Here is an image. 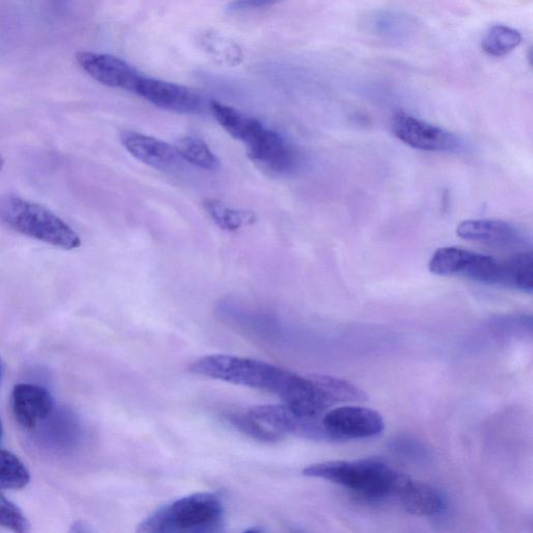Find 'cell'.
I'll list each match as a JSON object with an SVG mask.
<instances>
[{"label":"cell","instance_id":"6da1fadb","mask_svg":"<svg viewBox=\"0 0 533 533\" xmlns=\"http://www.w3.org/2000/svg\"><path fill=\"white\" fill-rule=\"evenodd\" d=\"M189 369L193 374L276 395L302 415L321 417L332 406L314 378L259 360L212 354L193 362Z\"/></svg>","mask_w":533,"mask_h":533},{"label":"cell","instance_id":"7a4b0ae2","mask_svg":"<svg viewBox=\"0 0 533 533\" xmlns=\"http://www.w3.org/2000/svg\"><path fill=\"white\" fill-rule=\"evenodd\" d=\"M303 475L333 482L371 501L391 499L399 472L380 459L314 464Z\"/></svg>","mask_w":533,"mask_h":533},{"label":"cell","instance_id":"3957f363","mask_svg":"<svg viewBox=\"0 0 533 533\" xmlns=\"http://www.w3.org/2000/svg\"><path fill=\"white\" fill-rule=\"evenodd\" d=\"M224 510L218 496L197 493L175 500L146 518L139 532L214 533L221 530Z\"/></svg>","mask_w":533,"mask_h":533},{"label":"cell","instance_id":"277c9868","mask_svg":"<svg viewBox=\"0 0 533 533\" xmlns=\"http://www.w3.org/2000/svg\"><path fill=\"white\" fill-rule=\"evenodd\" d=\"M0 222L21 235L64 250L82 245L81 237L61 218L37 203L18 197L0 198Z\"/></svg>","mask_w":533,"mask_h":533},{"label":"cell","instance_id":"5b68a950","mask_svg":"<svg viewBox=\"0 0 533 533\" xmlns=\"http://www.w3.org/2000/svg\"><path fill=\"white\" fill-rule=\"evenodd\" d=\"M428 268L439 276H460L493 286L503 287L504 284L503 261L458 247L438 249Z\"/></svg>","mask_w":533,"mask_h":533},{"label":"cell","instance_id":"8992f818","mask_svg":"<svg viewBox=\"0 0 533 533\" xmlns=\"http://www.w3.org/2000/svg\"><path fill=\"white\" fill-rule=\"evenodd\" d=\"M248 412L284 437L292 435L318 442H336L329 434L323 422V416L299 414L285 403L259 405L249 409Z\"/></svg>","mask_w":533,"mask_h":533},{"label":"cell","instance_id":"52a82bcc","mask_svg":"<svg viewBox=\"0 0 533 533\" xmlns=\"http://www.w3.org/2000/svg\"><path fill=\"white\" fill-rule=\"evenodd\" d=\"M323 422L336 442L378 437L385 430V420L378 412L363 406L346 405L326 412Z\"/></svg>","mask_w":533,"mask_h":533},{"label":"cell","instance_id":"ba28073f","mask_svg":"<svg viewBox=\"0 0 533 533\" xmlns=\"http://www.w3.org/2000/svg\"><path fill=\"white\" fill-rule=\"evenodd\" d=\"M392 130L401 142L419 150L450 152L460 147L458 137L408 113L394 116Z\"/></svg>","mask_w":533,"mask_h":533},{"label":"cell","instance_id":"9c48e42d","mask_svg":"<svg viewBox=\"0 0 533 533\" xmlns=\"http://www.w3.org/2000/svg\"><path fill=\"white\" fill-rule=\"evenodd\" d=\"M391 499L418 517H436L447 509V499L439 489L401 473Z\"/></svg>","mask_w":533,"mask_h":533},{"label":"cell","instance_id":"30bf717a","mask_svg":"<svg viewBox=\"0 0 533 533\" xmlns=\"http://www.w3.org/2000/svg\"><path fill=\"white\" fill-rule=\"evenodd\" d=\"M245 144L250 159L272 173H289L297 164L295 151L290 144L264 125Z\"/></svg>","mask_w":533,"mask_h":533},{"label":"cell","instance_id":"8fae6325","mask_svg":"<svg viewBox=\"0 0 533 533\" xmlns=\"http://www.w3.org/2000/svg\"><path fill=\"white\" fill-rule=\"evenodd\" d=\"M135 93L161 109L196 114L203 108L202 98L194 91L173 83L141 76Z\"/></svg>","mask_w":533,"mask_h":533},{"label":"cell","instance_id":"7c38bea8","mask_svg":"<svg viewBox=\"0 0 533 533\" xmlns=\"http://www.w3.org/2000/svg\"><path fill=\"white\" fill-rule=\"evenodd\" d=\"M456 234L464 240L505 250H523L527 239L511 223L493 219L463 221Z\"/></svg>","mask_w":533,"mask_h":533},{"label":"cell","instance_id":"4fadbf2b","mask_svg":"<svg viewBox=\"0 0 533 533\" xmlns=\"http://www.w3.org/2000/svg\"><path fill=\"white\" fill-rule=\"evenodd\" d=\"M76 61L92 79L111 88L135 92L142 76L130 64L107 54L83 52Z\"/></svg>","mask_w":533,"mask_h":533},{"label":"cell","instance_id":"5bb4252c","mask_svg":"<svg viewBox=\"0 0 533 533\" xmlns=\"http://www.w3.org/2000/svg\"><path fill=\"white\" fill-rule=\"evenodd\" d=\"M12 408L18 423L24 428L33 429L52 415L54 400L43 387L21 384L13 390Z\"/></svg>","mask_w":533,"mask_h":533},{"label":"cell","instance_id":"9a60e30c","mask_svg":"<svg viewBox=\"0 0 533 533\" xmlns=\"http://www.w3.org/2000/svg\"><path fill=\"white\" fill-rule=\"evenodd\" d=\"M120 140L134 158L152 168L172 169L181 159L173 146L137 132L125 131Z\"/></svg>","mask_w":533,"mask_h":533},{"label":"cell","instance_id":"2e32d148","mask_svg":"<svg viewBox=\"0 0 533 533\" xmlns=\"http://www.w3.org/2000/svg\"><path fill=\"white\" fill-rule=\"evenodd\" d=\"M416 25L411 17L391 11L374 12L365 23L372 35L398 42L409 40L416 33Z\"/></svg>","mask_w":533,"mask_h":533},{"label":"cell","instance_id":"e0dca14e","mask_svg":"<svg viewBox=\"0 0 533 533\" xmlns=\"http://www.w3.org/2000/svg\"><path fill=\"white\" fill-rule=\"evenodd\" d=\"M210 108L222 128L232 137L244 143L263 126L259 120L249 117L232 107L220 104L218 101H212Z\"/></svg>","mask_w":533,"mask_h":533},{"label":"cell","instance_id":"ac0fdd59","mask_svg":"<svg viewBox=\"0 0 533 533\" xmlns=\"http://www.w3.org/2000/svg\"><path fill=\"white\" fill-rule=\"evenodd\" d=\"M504 286L525 293H531L533 278V257L531 250H520L503 261Z\"/></svg>","mask_w":533,"mask_h":533},{"label":"cell","instance_id":"d6986e66","mask_svg":"<svg viewBox=\"0 0 533 533\" xmlns=\"http://www.w3.org/2000/svg\"><path fill=\"white\" fill-rule=\"evenodd\" d=\"M521 43L520 32L506 25L497 24L486 33L481 46L489 56L501 58L512 53Z\"/></svg>","mask_w":533,"mask_h":533},{"label":"cell","instance_id":"ffe728a7","mask_svg":"<svg viewBox=\"0 0 533 533\" xmlns=\"http://www.w3.org/2000/svg\"><path fill=\"white\" fill-rule=\"evenodd\" d=\"M181 159L203 170L215 171L220 163L214 152L205 141L194 137H186L174 146Z\"/></svg>","mask_w":533,"mask_h":533},{"label":"cell","instance_id":"44dd1931","mask_svg":"<svg viewBox=\"0 0 533 533\" xmlns=\"http://www.w3.org/2000/svg\"><path fill=\"white\" fill-rule=\"evenodd\" d=\"M313 378L332 405L340 402H364L368 399L365 391L344 379L327 375Z\"/></svg>","mask_w":533,"mask_h":533},{"label":"cell","instance_id":"7402d4cb","mask_svg":"<svg viewBox=\"0 0 533 533\" xmlns=\"http://www.w3.org/2000/svg\"><path fill=\"white\" fill-rule=\"evenodd\" d=\"M31 479L27 467L10 451L0 449V492L21 490Z\"/></svg>","mask_w":533,"mask_h":533},{"label":"cell","instance_id":"603a6c76","mask_svg":"<svg viewBox=\"0 0 533 533\" xmlns=\"http://www.w3.org/2000/svg\"><path fill=\"white\" fill-rule=\"evenodd\" d=\"M225 419L233 427L245 436L253 440L265 443H275L284 439V436L265 425L262 421L252 416L248 411L245 413H228Z\"/></svg>","mask_w":533,"mask_h":533},{"label":"cell","instance_id":"cb8c5ba5","mask_svg":"<svg viewBox=\"0 0 533 533\" xmlns=\"http://www.w3.org/2000/svg\"><path fill=\"white\" fill-rule=\"evenodd\" d=\"M205 209L221 230L227 232H236L242 226L252 224L256 220L252 213L232 209L215 199L207 200Z\"/></svg>","mask_w":533,"mask_h":533},{"label":"cell","instance_id":"d4e9b609","mask_svg":"<svg viewBox=\"0 0 533 533\" xmlns=\"http://www.w3.org/2000/svg\"><path fill=\"white\" fill-rule=\"evenodd\" d=\"M0 526L14 532L24 533L30 530V523L18 507L0 494Z\"/></svg>","mask_w":533,"mask_h":533},{"label":"cell","instance_id":"484cf974","mask_svg":"<svg viewBox=\"0 0 533 533\" xmlns=\"http://www.w3.org/2000/svg\"><path fill=\"white\" fill-rule=\"evenodd\" d=\"M281 2L283 0H233L232 3L228 4L227 10L230 12L250 11L269 7Z\"/></svg>","mask_w":533,"mask_h":533},{"label":"cell","instance_id":"4316f807","mask_svg":"<svg viewBox=\"0 0 533 533\" xmlns=\"http://www.w3.org/2000/svg\"><path fill=\"white\" fill-rule=\"evenodd\" d=\"M393 447L396 451L405 455L406 458L419 459L425 454L424 448L416 441L410 439H398L393 443Z\"/></svg>","mask_w":533,"mask_h":533},{"label":"cell","instance_id":"83f0119b","mask_svg":"<svg viewBox=\"0 0 533 533\" xmlns=\"http://www.w3.org/2000/svg\"><path fill=\"white\" fill-rule=\"evenodd\" d=\"M49 4L57 10H65L67 8L68 0H48Z\"/></svg>","mask_w":533,"mask_h":533},{"label":"cell","instance_id":"f1b7e54d","mask_svg":"<svg viewBox=\"0 0 533 533\" xmlns=\"http://www.w3.org/2000/svg\"><path fill=\"white\" fill-rule=\"evenodd\" d=\"M3 436H4V428H3L2 419H0V441L3 440Z\"/></svg>","mask_w":533,"mask_h":533},{"label":"cell","instance_id":"f546056e","mask_svg":"<svg viewBox=\"0 0 533 533\" xmlns=\"http://www.w3.org/2000/svg\"><path fill=\"white\" fill-rule=\"evenodd\" d=\"M4 165H5L4 158L2 156H0V172H2V170L4 168Z\"/></svg>","mask_w":533,"mask_h":533},{"label":"cell","instance_id":"4dcf8cb0","mask_svg":"<svg viewBox=\"0 0 533 533\" xmlns=\"http://www.w3.org/2000/svg\"><path fill=\"white\" fill-rule=\"evenodd\" d=\"M0 376H2V365H0Z\"/></svg>","mask_w":533,"mask_h":533}]
</instances>
